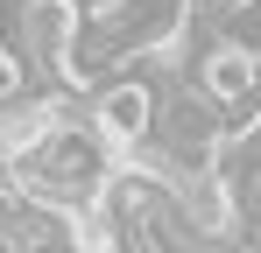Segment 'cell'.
Wrapping results in <instances>:
<instances>
[{
	"instance_id": "1",
	"label": "cell",
	"mask_w": 261,
	"mask_h": 253,
	"mask_svg": "<svg viewBox=\"0 0 261 253\" xmlns=\"http://www.w3.org/2000/svg\"><path fill=\"white\" fill-rule=\"evenodd\" d=\"M71 42H78V0H21V21H14V56H21L29 71L64 78Z\"/></svg>"
},
{
	"instance_id": "2",
	"label": "cell",
	"mask_w": 261,
	"mask_h": 253,
	"mask_svg": "<svg viewBox=\"0 0 261 253\" xmlns=\"http://www.w3.org/2000/svg\"><path fill=\"white\" fill-rule=\"evenodd\" d=\"M198 91L212 99L219 113H226V106H247L261 91V49L240 42V36H212L198 49Z\"/></svg>"
},
{
	"instance_id": "3",
	"label": "cell",
	"mask_w": 261,
	"mask_h": 253,
	"mask_svg": "<svg viewBox=\"0 0 261 253\" xmlns=\"http://www.w3.org/2000/svg\"><path fill=\"white\" fill-rule=\"evenodd\" d=\"M92 126L113 141V148H141L155 134V91L141 78H106L92 91Z\"/></svg>"
},
{
	"instance_id": "4",
	"label": "cell",
	"mask_w": 261,
	"mask_h": 253,
	"mask_svg": "<svg viewBox=\"0 0 261 253\" xmlns=\"http://www.w3.org/2000/svg\"><path fill=\"white\" fill-rule=\"evenodd\" d=\"M14 91H21V56L0 49V99H14Z\"/></svg>"
},
{
	"instance_id": "5",
	"label": "cell",
	"mask_w": 261,
	"mask_h": 253,
	"mask_svg": "<svg viewBox=\"0 0 261 253\" xmlns=\"http://www.w3.org/2000/svg\"><path fill=\"white\" fill-rule=\"evenodd\" d=\"M254 232H261V190H254Z\"/></svg>"
}]
</instances>
